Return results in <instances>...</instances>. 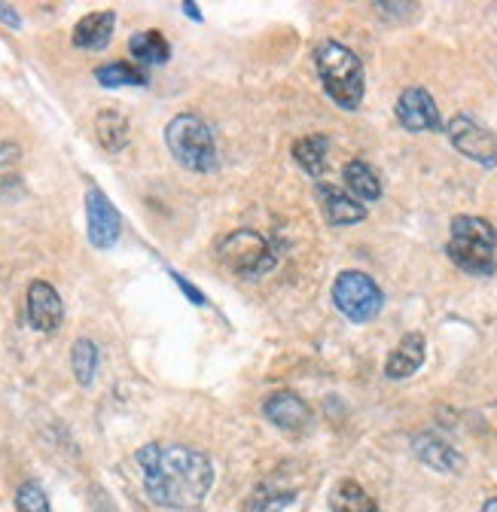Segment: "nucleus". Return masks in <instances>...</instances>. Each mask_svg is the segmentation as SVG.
<instances>
[{
  "instance_id": "obj_1",
  "label": "nucleus",
  "mask_w": 497,
  "mask_h": 512,
  "mask_svg": "<svg viewBox=\"0 0 497 512\" xmlns=\"http://www.w3.org/2000/svg\"><path fill=\"white\" fill-rule=\"evenodd\" d=\"M144 488L153 503L168 509H190L205 500L214 485V467L208 455L190 445L150 442L138 452Z\"/></svg>"
},
{
  "instance_id": "obj_2",
  "label": "nucleus",
  "mask_w": 497,
  "mask_h": 512,
  "mask_svg": "<svg viewBox=\"0 0 497 512\" xmlns=\"http://www.w3.org/2000/svg\"><path fill=\"white\" fill-rule=\"evenodd\" d=\"M446 253L461 272L473 278H488L497 272V229L482 217L461 214L452 220Z\"/></svg>"
},
{
  "instance_id": "obj_3",
  "label": "nucleus",
  "mask_w": 497,
  "mask_h": 512,
  "mask_svg": "<svg viewBox=\"0 0 497 512\" xmlns=\"http://www.w3.org/2000/svg\"><path fill=\"white\" fill-rule=\"evenodd\" d=\"M315 68L324 83V92L342 107V110H357L366 92V77H363V61L342 43L324 40L315 49Z\"/></svg>"
},
{
  "instance_id": "obj_4",
  "label": "nucleus",
  "mask_w": 497,
  "mask_h": 512,
  "mask_svg": "<svg viewBox=\"0 0 497 512\" xmlns=\"http://www.w3.org/2000/svg\"><path fill=\"white\" fill-rule=\"evenodd\" d=\"M165 144L171 156L196 174H211L217 168V141L211 125L196 113H177L165 128Z\"/></svg>"
},
{
  "instance_id": "obj_5",
  "label": "nucleus",
  "mask_w": 497,
  "mask_h": 512,
  "mask_svg": "<svg viewBox=\"0 0 497 512\" xmlns=\"http://www.w3.org/2000/svg\"><path fill=\"white\" fill-rule=\"evenodd\" d=\"M217 256L220 263L238 275V278H247V281H257L263 275H269L275 266H278V253L272 250V244L254 232V229H235V232H226L220 241H217Z\"/></svg>"
},
{
  "instance_id": "obj_6",
  "label": "nucleus",
  "mask_w": 497,
  "mask_h": 512,
  "mask_svg": "<svg viewBox=\"0 0 497 512\" xmlns=\"http://www.w3.org/2000/svg\"><path fill=\"white\" fill-rule=\"evenodd\" d=\"M333 305L339 308L342 317L351 320V324H369V320H376L382 314L385 293L366 272L348 269V272H339L333 281Z\"/></svg>"
},
{
  "instance_id": "obj_7",
  "label": "nucleus",
  "mask_w": 497,
  "mask_h": 512,
  "mask_svg": "<svg viewBox=\"0 0 497 512\" xmlns=\"http://www.w3.org/2000/svg\"><path fill=\"white\" fill-rule=\"evenodd\" d=\"M446 135H449V144L470 162L482 168H497V135L488 132L485 125H479L473 116L467 113L452 116L446 125Z\"/></svg>"
},
{
  "instance_id": "obj_8",
  "label": "nucleus",
  "mask_w": 497,
  "mask_h": 512,
  "mask_svg": "<svg viewBox=\"0 0 497 512\" xmlns=\"http://www.w3.org/2000/svg\"><path fill=\"white\" fill-rule=\"evenodd\" d=\"M122 232V217L116 211V205L104 196L98 186L86 189V235L92 241V247L107 250L119 241Z\"/></svg>"
},
{
  "instance_id": "obj_9",
  "label": "nucleus",
  "mask_w": 497,
  "mask_h": 512,
  "mask_svg": "<svg viewBox=\"0 0 497 512\" xmlns=\"http://www.w3.org/2000/svg\"><path fill=\"white\" fill-rule=\"evenodd\" d=\"M394 113H397V122L406 128V132H440V128H443L437 101H433L430 92L421 89V86L403 89L400 98H397Z\"/></svg>"
},
{
  "instance_id": "obj_10",
  "label": "nucleus",
  "mask_w": 497,
  "mask_h": 512,
  "mask_svg": "<svg viewBox=\"0 0 497 512\" xmlns=\"http://www.w3.org/2000/svg\"><path fill=\"white\" fill-rule=\"evenodd\" d=\"M28 320L37 333H55L65 320V302L49 281H31L28 287Z\"/></svg>"
},
{
  "instance_id": "obj_11",
  "label": "nucleus",
  "mask_w": 497,
  "mask_h": 512,
  "mask_svg": "<svg viewBox=\"0 0 497 512\" xmlns=\"http://www.w3.org/2000/svg\"><path fill=\"white\" fill-rule=\"evenodd\" d=\"M263 415L287 433H302L308 424H312V409L305 406V400L293 391H275L266 397L263 403Z\"/></svg>"
},
{
  "instance_id": "obj_12",
  "label": "nucleus",
  "mask_w": 497,
  "mask_h": 512,
  "mask_svg": "<svg viewBox=\"0 0 497 512\" xmlns=\"http://www.w3.org/2000/svg\"><path fill=\"white\" fill-rule=\"evenodd\" d=\"M412 452L415 458L430 467V470H437V473H458L464 467V458L458 455V448L449 445L440 433H418L412 439Z\"/></svg>"
},
{
  "instance_id": "obj_13",
  "label": "nucleus",
  "mask_w": 497,
  "mask_h": 512,
  "mask_svg": "<svg viewBox=\"0 0 497 512\" xmlns=\"http://www.w3.org/2000/svg\"><path fill=\"white\" fill-rule=\"evenodd\" d=\"M318 202L330 226H354L366 220V208L333 183H318Z\"/></svg>"
},
{
  "instance_id": "obj_14",
  "label": "nucleus",
  "mask_w": 497,
  "mask_h": 512,
  "mask_svg": "<svg viewBox=\"0 0 497 512\" xmlns=\"http://www.w3.org/2000/svg\"><path fill=\"white\" fill-rule=\"evenodd\" d=\"M424 363V336L421 333H406L400 339V345L388 354L385 360V375L391 381H403L409 375H415Z\"/></svg>"
},
{
  "instance_id": "obj_15",
  "label": "nucleus",
  "mask_w": 497,
  "mask_h": 512,
  "mask_svg": "<svg viewBox=\"0 0 497 512\" xmlns=\"http://www.w3.org/2000/svg\"><path fill=\"white\" fill-rule=\"evenodd\" d=\"M113 28H116V13H110V10L89 13L74 28V46L89 49V52H101V49H107V43L113 37Z\"/></svg>"
},
{
  "instance_id": "obj_16",
  "label": "nucleus",
  "mask_w": 497,
  "mask_h": 512,
  "mask_svg": "<svg viewBox=\"0 0 497 512\" xmlns=\"http://www.w3.org/2000/svg\"><path fill=\"white\" fill-rule=\"evenodd\" d=\"M345 186H348V196H354L360 205L382 199V180H379L376 168L366 165L363 159H351L345 165Z\"/></svg>"
},
{
  "instance_id": "obj_17",
  "label": "nucleus",
  "mask_w": 497,
  "mask_h": 512,
  "mask_svg": "<svg viewBox=\"0 0 497 512\" xmlns=\"http://www.w3.org/2000/svg\"><path fill=\"white\" fill-rule=\"evenodd\" d=\"M293 162L312 177H321L327 171V153H330V138L327 135H305L293 147Z\"/></svg>"
},
{
  "instance_id": "obj_18",
  "label": "nucleus",
  "mask_w": 497,
  "mask_h": 512,
  "mask_svg": "<svg viewBox=\"0 0 497 512\" xmlns=\"http://www.w3.org/2000/svg\"><path fill=\"white\" fill-rule=\"evenodd\" d=\"M95 135H98V144L107 153L126 150V144H129V119H126V113H119L113 107L101 110L95 116Z\"/></svg>"
},
{
  "instance_id": "obj_19",
  "label": "nucleus",
  "mask_w": 497,
  "mask_h": 512,
  "mask_svg": "<svg viewBox=\"0 0 497 512\" xmlns=\"http://www.w3.org/2000/svg\"><path fill=\"white\" fill-rule=\"evenodd\" d=\"M330 506L333 512H379L376 500H372L366 488L354 479L336 482V488L330 491Z\"/></svg>"
},
{
  "instance_id": "obj_20",
  "label": "nucleus",
  "mask_w": 497,
  "mask_h": 512,
  "mask_svg": "<svg viewBox=\"0 0 497 512\" xmlns=\"http://www.w3.org/2000/svg\"><path fill=\"white\" fill-rule=\"evenodd\" d=\"M129 52L147 68H156V64H165L171 58V46L162 31H138L129 40Z\"/></svg>"
},
{
  "instance_id": "obj_21",
  "label": "nucleus",
  "mask_w": 497,
  "mask_h": 512,
  "mask_svg": "<svg viewBox=\"0 0 497 512\" xmlns=\"http://www.w3.org/2000/svg\"><path fill=\"white\" fill-rule=\"evenodd\" d=\"M95 80L104 86V89H122V86H147V74L141 68L129 61H110V64H101L95 71Z\"/></svg>"
},
{
  "instance_id": "obj_22",
  "label": "nucleus",
  "mask_w": 497,
  "mask_h": 512,
  "mask_svg": "<svg viewBox=\"0 0 497 512\" xmlns=\"http://www.w3.org/2000/svg\"><path fill=\"white\" fill-rule=\"evenodd\" d=\"M71 366H74V378L83 388H89L98 372V345L92 339H77L71 348Z\"/></svg>"
},
{
  "instance_id": "obj_23",
  "label": "nucleus",
  "mask_w": 497,
  "mask_h": 512,
  "mask_svg": "<svg viewBox=\"0 0 497 512\" xmlns=\"http://www.w3.org/2000/svg\"><path fill=\"white\" fill-rule=\"evenodd\" d=\"M296 500V491H281L272 485H260L244 500V512H284Z\"/></svg>"
},
{
  "instance_id": "obj_24",
  "label": "nucleus",
  "mask_w": 497,
  "mask_h": 512,
  "mask_svg": "<svg viewBox=\"0 0 497 512\" xmlns=\"http://www.w3.org/2000/svg\"><path fill=\"white\" fill-rule=\"evenodd\" d=\"M16 509L19 512H52L49 509V500L43 494V488L37 482H25L16 494Z\"/></svg>"
},
{
  "instance_id": "obj_25",
  "label": "nucleus",
  "mask_w": 497,
  "mask_h": 512,
  "mask_svg": "<svg viewBox=\"0 0 497 512\" xmlns=\"http://www.w3.org/2000/svg\"><path fill=\"white\" fill-rule=\"evenodd\" d=\"M171 278L177 281L180 293H183L186 299H190L193 305H205V293H202V290H196V284H193V281H186V278H183V275H177L174 269H171Z\"/></svg>"
},
{
  "instance_id": "obj_26",
  "label": "nucleus",
  "mask_w": 497,
  "mask_h": 512,
  "mask_svg": "<svg viewBox=\"0 0 497 512\" xmlns=\"http://www.w3.org/2000/svg\"><path fill=\"white\" fill-rule=\"evenodd\" d=\"M376 13H382V16L394 13L388 22H400V19H409V13H418V7L415 4H376Z\"/></svg>"
},
{
  "instance_id": "obj_27",
  "label": "nucleus",
  "mask_w": 497,
  "mask_h": 512,
  "mask_svg": "<svg viewBox=\"0 0 497 512\" xmlns=\"http://www.w3.org/2000/svg\"><path fill=\"white\" fill-rule=\"evenodd\" d=\"M19 156H22V150L16 147V144H0V168L4 165H13V162H19Z\"/></svg>"
},
{
  "instance_id": "obj_28",
  "label": "nucleus",
  "mask_w": 497,
  "mask_h": 512,
  "mask_svg": "<svg viewBox=\"0 0 497 512\" xmlns=\"http://www.w3.org/2000/svg\"><path fill=\"white\" fill-rule=\"evenodd\" d=\"M0 22L10 25V28H22V19H19V13L10 4H0Z\"/></svg>"
},
{
  "instance_id": "obj_29",
  "label": "nucleus",
  "mask_w": 497,
  "mask_h": 512,
  "mask_svg": "<svg viewBox=\"0 0 497 512\" xmlns=\"http://www.w3.org/2000/svg\"><path fill=\"white\" fill-rule=\"evenodd\" d=\"M180 10H183L186 16H190L193 22H202V10H199L196 4H186V0H183V4H180Z\"/></svg>"
},
{
  "instance_id": "obj_30",
  "label": "nucleus",
  "mask_w": 497,
  "mask_h": 512,
  "mask_svg": "<svg viewBox=\"0 0 497 512\" xmlns=\"http://www.w3.org/2000/svg\"><path fill=\"white\" fill-rule=\"evenodd\" d=\"M482 512H497V497H488V500L482 503Z\"/></svg>"
}]
</instances>
